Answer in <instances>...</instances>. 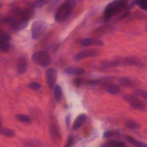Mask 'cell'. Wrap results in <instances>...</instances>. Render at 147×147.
I'll use <instances>...</instances> for the list:
<instances>
[{
  "label": "cell",
  "mask_w": 147,
  "mask_h": 147,
  "mask_svg": "<svg viewBox=\"0 0 147 147\" xmlns=\"http://www.w3.org/2000/svg\"><path fill=\"white\" fill-rule=\"evenodd\" d=\"M127 6V0H115L107 4L103 13L105 21H109L112 16L119 14Z\"/></svg>",
  "instance_id": "cell-1"
},
{
  "label": "cell",
  "mask_w": 147,
  "mask_h": 147,
  "mask_svg": "<svg viewBox=\"0 0 147 147\" xmlns=\"http://www.w3.org/2000/svg\"><path fill=\"white\" fill-rule=\"evenodd\" d=\"M75 3V0H66L60 5L55 15V21L57 22H61L66 20L71 14Z\"/></svg>",
  "instance_id": "cell-2"
},
{
  "label": "cell",
  "mask_w": 147,
  "mask_h": 147,
  "mask_svg": "<svg viewBox=\"0 0 147 147\" xmlns=\"http://www.w3.org/2000/svg\"><path fill=\"white\" fill-rule=\"evenodd\" d=\"M32 59L34 64L43 67L48 66L51 63V55L45 51H39L34 52L32 55Z\"/></svg>",
  "instance_id": "cell-3"
},
{
  "label": "cell",
  "mask_w": 147,
  "mask_h": 147,
  "mask_svg": "<svg viewBox=\"0 0 147 147\" xmlns=\"http://www.w3.org/2000/svg\"><path fill=\"white\" fill-rule=\"evenodd\" d=\"M47 28V22L42 20L34 21L31 26V37L33 40L38 38L45 31Z\"/></svg>",
  "instance_id": "cell-4"
},
{
  "label": "cell",
  "mask_w": 147,
  "mask_h": 147,
  "mask_svg": "<svg viewBox=\"0 0 147 147\" xmlns=\"http://www.w3.org/2000/svg\"><path fill=\"white\" fill-rule=\"evenodd\" d=\"M122 97L125 101L134 109L138 110H144L145 109L144 102L138 97L130 94H124Z\"/></svg>",
  "instance_id": "cell-5"
},
{
  "label": "cell",
  "mask_w": 147,
  "mask_h": 147,
  "mask_svg": "<svg viewBox=\"0 0 147 147\" xmlns=\"http://www.w3.org/2000/svg\"><path fill=\"white\" fill-rule=\"evenodd\" d=\"M45 77L49 87L51 88L54 87L57 78V71L53 68L47 69L45 72Z\"/></svg>",
  "instance_id": "cell-6"
},
{
  "label": "cell",
  "mask_w": 147,
  "mask_h": 147,
  "mask_svg": "<svg viewBox=\"0 0 147 147\" xmlns=\"http://www.w3.org/2000/svg\"><path fill=\"white\" fill-rule=\"evenodd\" d=\"M99 54L98 50L96 49H89V50H85L83 51H81L77 54H76L74 56V59L75 60H81L86 57H95L98 56Z\"/></svg>",
  "instance_id": "cell-7"
},
{
  "label": "cell",
  "mask_w": 147,
  "mask_h": 147,
  "mask_svg": "<svg viewBox=\"0 0 147 147\" xmlns=\"http://www.w3.org/2000/svg\"><path fill=\"white\" fill-rule=\"evenodd\" d=\"M28 63L26 58L24 56L20 57L17 61V72L20 74H24L27 69Z\"/></svg>",
  "instance_id": "cell-8"
},
{
  "label": "cell",
  "mask_w": 147,
  "mask_h": 147,
  "mask_svg": "<svg viewBox=\"0 0 147 147\" xmlns=\"http://www.w3.org/2000/svg\"><path fill=\"white\" fill-rule=\"evenodd\" d=\"M84 72V69L79 67H69L65 69V73L68 75L80 76L83 75Z\"/></svg>",
  "instance_id": "cell-9"
},
{
  "label": "cell",
  "mask_w": 147,
  "mask_h": 147,
  "mask_svg": "<svg viewBox=\"0 0 147 147\" xmlns=\"http://www.w3.org/2000/svg\"><path fill=\"white\" fill-rule=\"evenodd\" d=\"M82 45L84 47H88L91 45H98V46H102L104 45L103 42L96 38H86L82 41Z\"/></svg>",
  "instance_id": "cell-10"
},
{
  "label": "cell",
  "mask_w": 147,
  "mask_h": 147,
  "mask_svg": "<svg viewBox=\"0 0 147 147\" xmlns=\"http://www.w3.org/2000/svg\"><path fill=\"white\" fill-rule=\"evenodd\" d=\"M87 118V115L85 114H79L75 120L74 121L73 126H72V129L74 130H77L79 127H80L84 122L86 121Z\"/></svg>",
  "instance_id": "cell-11"
},
{
  "label": "cell",
  "mask_w": 147,
  "mask_h": 147,
  "mask_svg": "<svg viewBox=\"0 0 147 147\" xmlns=\"http://www.w3.org/2000/svg\"><path fill=\"white\" fill-rule=\"evenodd\" d=\"M126 140L129 143L131 144L136 147H147L146 144L143 142H141L130 136L127 135L126 136Z\"/></svg>",
  "instance_id": "cell-12"
},
{
  "label": "cell",
  "mask_w": 147,
  "mask_h": 147,
  "mask_svg": "<svg viewBox=\"0 0 147 147\" xmlns=\"http://www.w3.org/2000/svg\"><path fill=\"white\" fill-rule=\"evenodd\" d=\"M0 134L7 137H13L15 136V132L13 130L0 126Z\"/></svg>",
  "instance_id": "cell-13"
},
{
  "label": "cell",
  "mask_w": 147,
  "mask_h": 147,
  "mask_svg": "<svg viewBox=\"0 0 147 147\" xmlns=\"http://www.w3.org/2000/svg\"><path fill=\"white\" fill-rule=\"evenodd\" d=\"M62 96V89L61 87L59 85H56L54 87V96L55 100L58 102L59 101Z\"/></svg>",
  "instance_id": "cell-14"
},
{
  "label": "cell",
  "mask_w": 147,
  "mask_h": 147,
  "mask_svg": "<svg viewBox=\"0 0 147 147\" xmlns=\"http://www.w3.org/2000/svg\"><path fill=\"white\" fill-rule=\"evenodd\" d=\"M106 147H125V144L122 141H115L114 140L110 141L105 143Z\"/></svg>",
  "instance_id": "cell-15"
},
{
  "label": "cell",
  "mask_w": 147,
  "mask_h": 147,
  "mask_svg": "<svg viewBox=\"0 0 147 147\" xmlns=\"http://www.w3.org/2000/svg\"><path fill=\"white\" fill-rule=\"evenodd\" d=\"M16 118L18 121H19L21 122L29 123L31 122V119H30V117L26 114H18L16 115Z\"/></svg>",
  "instance_id": "cell-16"
},
{
  "label": "cell",
  "mask_w": 147,
  "mask_h": 147,
  "mask_svg": "<svg viewBox=\"0 0 147 147\" xmlns=\"http://www.w3.org/2000/svg\"><path fill=\"white\" fill-rule=\"evenodd\" d=\"M119 88L115 84H111L106 88V91L111 95H116L119 92Z\"/></svg>",
  "instance_id": "cell-17"
},
{
  "label": "cell",
  "mask_w": 147,
  "mask_h": 147,
  "mask_svg": "<svg viewBox=\"0 0 147 147\" xmlns=\"http://www.w3.org/2000/svg\"><path fill=\"white\" fill-rule=\"evenodd\" d=\"M10 48V44L7 41H0V51L6 53L9 51Z\"/></svg>",
  "instance_id": "cell-18"
},
{
  "label": "cell",
  "mask_w": 147,
  "mask_h": 147,
  "mask_svg": "<svg viewBox=\"0 0 147 147\" xmlns=\"http://www.w3.org/2000/svg\"><path fill=\"white\" fill-rule=\"evenodd\" d=\"M126 126L131 130L138 129L140 128V125L133 121H127L126 123Z\"/></svg>",
  "instance_id": "cell-19"
},
{
  "label": "cell",
  "mask_w": 147,
  "mask_h": 147,
  "mask_svg": "<svg viewBox=\"0 0 147 147\" xmlns=\"http://www.w3.org/2000/svg\"><path fill=\"white\" fill-rule=\"evenodd\" d=\"M119 83L121 85L126 87H131L133 85V82L127 78H121L119 79Z\"/></svg>",
  "instance_id": "cell-20"
},
{
  "label": "cell",
  "mask_w": 147,
  "mask_h": 147,
  "mask_svg": "<svg viewBox=\"0 0 147 147\" xmlns=\"http://www.w3.org/2000/svg\"><path fill=\"white\" fill-rule=\"evenodd\" d=\"M51 133L54 138H58L60 136V133L57 126L56 125L52 124L51 126Z\"/></svg>",
  "instance_id": "cell-21"
},
{
  "label": "cell",
  "mask_w": 147,
  "mask_h": 147,
  "mask_svg": "<svg viewBox=\"0 0 147 147\" xmlns=\"http://www.w3.org/2000/svg\"><path fill=\"white\" fill-rule=\"evenodd\" d=\"M134 94L136 96L143 98L144 100H147V91L142 89H136L134 91Z\"/></svg>",
  "instance_id": "cell-22"
},
{
  "label": "cell",
  "mask_w": 147,
  "mask_h": 147,
  "mask_svg": "<svg viewBox=\"0 0 147 147\" xmlns=\"http://www.w3.org/2000/svg\"><path fill=\"white\" fill-rule=\"evenodd\" d=\"M134 4L138 5L141 9L147 10V0H133Z\"/></svg>",
  "instance_id": "cell-23"
},
{
  "label": "cell",
  "mask_w": 147,
  "mask_h": 147,
  "mask_svg": "<svg viewBox=\"0 0 147 147\" xmlns=\"http://www.w3.org/2000/svg\"><path fill=\"white\" fill-rule=\"evenodd\" d=\"M10 40L11 36L9 33L3 31H0V41H10Z\"/></svg>",
  "instance_id": "cell-24"
},
{
  "label": "cell",
  "mask_w": 147,
  "mask_h": 147,
  "mask_svg": "<svg viewBox=\"0 0 147 147\" xmlns=\"http://www.w3.org/2000/svg\"><path fill=\"white\" fill-rule=\"evenodd\" d=\"M41 87V84L37 82H32L28 84V87L33 90H38L40 89Z\"/></svg>",
  "instance_id": "cell-25"
},
{
  "label": "cell",
  "mask_w": 147,
  "mask_h": 147,
  "mask_svg": "<svg viewBox=\"0 0 147 147\" xmlns=\"http://www.w3.org/2000/svg\"><path fill=\"white\" fill-rule=\"evenodd\" d=\"M82 80L80 78H75L73 80V83L74 84V86L76 87H79L81 84H82Z\"/></svg>",
  "instance_id": "cell-26"
},
{
  "label": "cell",
  "mask_w": 147,
  "mask_h": 147,
  "mask_svg": "<svg viewBox=\"0 0 147 147\" xmlns=\"http://www.w3.org/2000/svg\"><path fill=\"white\" fill-rule=\"evenodd\" d=\"M100 80L99 79H91L87 81V84L90 86H95L100 83Z\"/></svg>",
  "instance_id": "cell-27"
},
{
  "label": "cell",
  "mask_w": 147,
  "mask_h": 147,
  "mask_svg": "<svg viewBox=\"0 0 147 147\" xmlns=\"http://www.w3.org/2000/svg\"><path fill=\"white\" fill-rule=\"evenodd\" d=\"M72 142H73V138L72 137H68V138L66 144L65 145V147H71L72 144Z\"/></svg>",
  "instance_id": "cell-28"
},
{
  "label": "cell",
  "mask_w": 147,
  "mask_h": 147,
  "mask_svg": "<svg viewBox=\"0 0 147 147\" xmlns=\"http://www.w3.org/2000/svg\"><path fill=\"white\" fill-rule=\"evenodd\" d=\"M114 133L113 131H106L103 133V137L104 138H109V137H111L113 136Z\"/></svg>",
  "instance_id": "cell-29"
},
{
  "label": "cell",
  "mask_w": 147,
  "mask_h": 147,
  "mask_svg": "<svg viewBox=\"0 0 147 147\" xmlns=\"http://www.w3.org/2000/svg\"><path fill=\"white\" fill-rule=\"evenodd\" d=\"M129 14H130V11H126L125 13H123V14H122V16H121V17H120L119 18H121V19L127 17V16L129 15Z\"/></svg>",
  "instance_id": "cell-30"
},
{
  "label": "cell",
  "mask_w": 147,
  "mask_h": 147,
  "mask_svg": "<svg viewBox=\"0 0 147 147\" xmlns=\"http://www.w3.org/2000/svg\"><path fill=\"white\" fill-rule=\"evenodd\" d=\"M2 119L1 118V116H0V126H2Z\"/></svg>",
  "instance_id": "cell-31"
},
{
  "label": "cell",
  "mask_w": 147,
  "mask_h": 147,
  "mask_svg": "<svg viewBox=\"0 0 147 147\" xmlns=\"http://www.w3.org/2000/svg\"><path fill=\"white\" fill-rule=\"evenodd\" d=\"M1 6H2V4L0 3V8L1 7Z\"/></svg>",
  "instance_id": "cell-32"
}]
</instances>
